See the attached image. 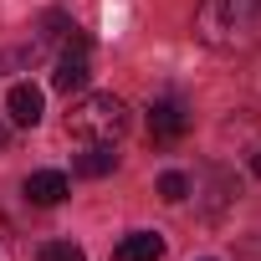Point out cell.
<instances>
[{"label":"cell","mask_w":261,"mask_h":261,"mask_svg":"<svg viewBox=\"0 0 261 261\" xmlns=\"http://www.w3.org/2000/svg\"><path fill=\"white\" fill-rule=\"evenodd\" d=\"M41 108H46V97H41V87H31V82H16L11 97H6V113H11L16 128H36V123H41Z\"/></svg>","instance_id":"obj_5"},{"label":"cell","mask_w":261,"mask_h":261,"mask_svg":"<svg viewBox=\"0 0 261 261\" xmlns=\"http://www.w3.org/2000/svg\"><path fill=\"white\" fill-rule=\"evenodd\" d=\"M87 77H92V67H87V36H72L67 51L57 57V67H51V87L72 97V92L87 87Z\"/></svg>","instance_id":"obj_3"},{"label":"cell","mask_w":261,"mask_h":261,"mask_svg":"<svg viewBox=\"0 0 261 261\" xmlns=\"http://www.w3.org/2000/svg\"><path fill=\"white\" fill-rule=\"evenodd\" d=\"M195 36L215 51H246L261 41V0H200Z\"/></svg>","instance_id":"obj_1"},{"label":"cell","mask_w":261,"mask_h":261,"mask_svg":"<svg viewBox=\"0 0 261 261\" xmlns=\"http://www.w3.org/2000/svg\"><path fill=\"white\" fill-rule=\"evenodd\" d=\"M113 169H118L113 144H87V154L77 159V174H82V179H102V174H113Z\"/></svg>","instance_id":"obj_8"},{"label":"cell","mask_w":261,"mask_h":261,"mask_svg":"<svg viewBox=\"0 0 261 261\" xmlns=\"http://www.w3.org/2000/svg\"><path fill=\"white\" fill-rule=\"evenodd\" d=\"M149 134H154V144H179L190 134V108L179 97H154L149 102Z\"/></svg>","instance_id":"obj_4"},{"label":"cell","mask_w":261,"mask_h":261,"mask_svg":"<svg viewBox=\"0 0 261 261\" xmlns=\"http://www.w3.org/2000/svg\"><path fill=\"white\" fill-rule=\"evenodd\" d=\"M41 261H87V251L77 241H46L41 246Z\"/></svg>","instance_id":"obj_10"},{"label":"cell","mask_w":261,"mask_h":261,"mask_svg":"<svg viewBox=\"0 0 261 261\" xmlns=\"http://www.w3.org/2000/svg\"><path fill=\"white\" fill-rule=\"evenodd\" d=\"M159 256H164L159 230H134V236H123L113 246V261H159Z\"/></svg>","instance_id":"obj_7"},{"label":"cell","mask_w":261,"mask_h":261,"mask_svg":"<svg viewBox=\"0 0 261 261\" xmlns=\"http://www.w3.org/2000/svg\"><path fill=\"white\" fill-rule=\"evenodd\" d=\"M251 174H256V179H261V149H256V159H251Z\"/></svg>","instance_id":"obj_11"},{"label":"cell","mask_w":261,"mask_h":261,"mask_svg":"<svg viewBox=\"0 0 261 261\" xmlns=\"http://www.w3.org/2000/svg\"><path fill=\"white\" fill-rule=\"evenodd\" d=\"M67 195H72V185H67L62 169H36V174H26V200H31V205H62Z\"/></svg>","instance_id":"obj_6"},{"label":"cell","mask_w":261,"mask_h":261,"mask_svg":"<svg viewBox=\"0 0 261 261\" xmlns=\"http://www.w3.org/2000/svg\"><path fill=\"white\" fill-rule=\"evenodd\" d=\"M159 200H169V205H179V200H190V179H185L179 169H169V174H159Z\"/></svg>","instance_id":"obj_9"},{"label":"cell","mask_w":261,"mask_h":261,"mask_svg":"<svg viewBox=\"0 0 261 261\" xmlns=\"http://www.w3.org/2000/svg\"><path fill=\"white\" fill-rule=\"evenodd\" d=\"M67 134L82 144H118L128 134V102L113 92H92L67 113Z\"/></svg>","instance_id":"obj_2"}]
</instances>
